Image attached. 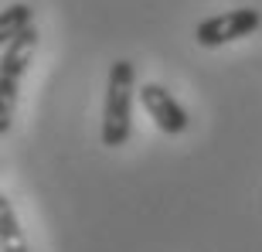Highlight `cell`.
Wrapping results in <instances>:
<instances>
[{
  "label": "cell",
  "mask_w": 262,
  "mask_h": 252,
  "mask_svg": "<svg viewBox=\"0 0 262 252\" xmlns=\"http://www.w3.org/2000/svg\"><path fill=\"white\" fill-rule=\"evenodd\" d=\"M133 92L136 68L133 61L119 58L109 65L106 106H102V146H123L133 133Z\"/></svg>",
  "instance_id": "1"
},
{
  "label": "cell",
  "mask_w": 262,
  "mask_h": 252,
  "mask_svg": "<svg viewBox=\"0 0 262 252\" xmlns=\"http://www.w3.org/2000/svg\"><path fill=\"white\" fill-rule=\"evenodd\" d=\"M38 28L31 24L28 31H20L14 41L4 45V58H0V133L7 136L10 119H14V102H17V82L28 72L34 51H38Z\"/></svg>",
  "instance_id": "2"
},
{
  "label": "cell",
  "mask_w": 262,
  "mask_h": 252,
  "mask_svg": "<svg viewBox=\"0 0 262 252\" xmlns=\"http://www.w3.org/2000/svg\"><path fill=\"white\" fill-rule=\"evenodd\" d=\"M262 28V14L255 7H238V10H228V14H214V17L201 20L194 28V38L198 45L204 48H222L228 41H238V38H249Z\"/></svg>",
  "instance_id": "3"
},
{
  "label": "cell",
  "mask_w": 262,
  "mask_h": 252,
  "mask_svg": "<svg viewBox=\"0 0 262 252\" xmlns=\"http://www.w3.org/2000/svg\"><path fill=\"white\" fill-rule=\"evenodd\" d=\"M140 102H143L146 116L157 123V130H164L167 136H177V133H184V130H187L184 106H181L164 86H157V82L140 86Z\"/></svg>",
  "instance_id": "4"
},
{
  "label": "cell",
  "mask_w": 262,
  "mask_h": 252,
  "mask_svg": "<svg viewBox=\"0 0 262 252\" xmlns=\"http://www.w3.org/2000/svg\"><path fill=\"white\" fill-rule=\"evenodd\" d=\"M0 252H28V242L20 235L17 215L7 198H0Z\"/></svg>",
  "instance_id": "5"
},
{
  "label": "cell",
  "mask_w": 262,
  "mask_h": 252,
  "mask_svg": "<svg viewBox=\"0 0 262 252\" xmlns=\"http://www.w3.org/2000/svg\"><path fill=\"white\" fill-rule=\"evenodd\" d=\"M31 24H34V10H31L28 4H10V7H4V14H0V41H4V45L14 41L20 31H28Z\"/></svg>",
  "instance_id": "6"
}]
</instances>
